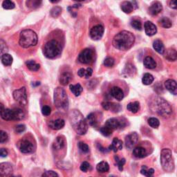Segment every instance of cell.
<instances>
[{
	"instance_id": "cell-1",
	"label": "cell",
	"mask_w": 177,
	"mask_h": 177,
	"mask_svg": "<svg viewBox=\"0 0 177 177\" xmlns=\"http://www.w3.org/2000/svg\"><path fill=\"white\" fill-rule=\"evenodd\" d=\"M135 36L133 33L127 30H123L115 35L113 40V46L121 50L131 49L134 44Z\"/></svg>"
},
{
	"instance_id": "cell-2",
	"label": "cell",
	"mask_w": 177,
	"mask_h": 177,
	"mask_svg": "<svg viewBox=\"0 0 177 177\" xmlns=\"http://www.w3.org/2000/svg\"><path fill=\"white\" fill-rule=\"evenodd\" d=\"M69 120L75 132L79 135H85L88 130V124L82 114L78 110H73L69 115Z\"/></svg>"
},
{
	"instance_id": "cell-3",
	"label": "cell",
	"mask_w": 177,
	"mask_h": 177,
	"mask_svg": "<svg viewBox=\"0 0 177 177\" xmlns=\"http://www.w3.org/2000/svg\"><path fill=\"white\" fill-rule=\"evenodd\" d=\"M38 38L35 31L30 29L22 30L19 35V44L23 48L35 46L38 44Z\"/></svg>"
},
{
	"instance_id": "cell-4",
	"label": "cell",
	"mask_w": 177,
	"mask_h": 177,
	"mask_svg": "<svg viewBox=\"0 0 177 177\" xmlns=\"http://www.w3.org/2000/svg\"><path fill=\"white\" fill-rule=\"evenodd\" d=\"M54 104L59 111L64 112L68 110L69 100L66 91L63 88L58 87L54 91Z\"/></svg>"
},
{
	"instance_id": "cell-5",
	"label": "cell",
	"mask_w": 177,
	"mask_h": 177,
	"mask_svg": "<svg viewBox=\"0 0 177 177\" xmlns=\"http://www.w3.org/2000/svg\"><path fill=\"white\" fill-rule=\"evenodd\" d=\"M154 109V111L163 118L169 117L172 112V109L167 101L163 98H155L151 105Z\"/></svg>"
},
{
	"instance_id": "cell-6",
	"label": "cell",
	"mask_w": 177,
	"mask_h": 177,
	"mask_svg": "<svg viewBox=\"0 0 177 177\" xmlns=\"http://www.w3.org/2000/svg\"><path fill=\"white\" fill-rule=\"evenodd\" d=\"M161 163L163 169L167 172H172L175 170V161L172 152L170 149H163L161 153Z\"/></svg>"
},
{
	"instance_id": "cell-7",
	"label": "cell",
	"mask_w": 177,
	"mask_h": 177,
	"mask_svg": "<svg viewBox=\"0 0 177 177\" xmlns=\"http://www.w3.org/2000/svg\"><path fill=\"white\" fill-rule=\"evenodd\" d=\"M43 52L47 58L53 59L57 58L62 53L60 44L55 40H50L45 44Z\"/></svg>"
},
{
	"instance_id": "cell-8",
	"label": "cell",
	"mask_w": 177,
	"mask_h": 177,
	"mask_svg": "<svg viewBox=\"0 0 177 177\" xmlns=\"http://www.w3.org/2000/svg\"><path fill=\"white\" fill-rule=\"evenodd\" d=\"M126 125H127V120L125 119H117L114 118L107 120L105 125V126L111 129L112 131L118 130V129L124 128Z\"/></svg>"
},
{
	"instance_id": "cell-9",
	"label": "cell",
	"mask_w": 177,
	"mask_h": 177,
	"mask_svg": "<svg viewBox=\"0 0 177 177\" xmlns=\"http://www.w3.org/2000/svg\"><path fill=\"white\" fill-rule=\"evenodd\" d=\"M14 99L22 106L27 105V94L26 89L25 87H22L19 89L15 90L13 93Z\"/></svg>"
},
{
	"instance_id": "cell-10",
	"label": "cell",
	"mask_w": 177,
	"mask_h": 177,
	"mask_svg": "<svg viewBox=\"0 0 177 177\" xmlns=\"http://www.w3.org/2000/svg\"><path fill=\"white\" fill-rule=\"evenodd\" d=\"M93 60H94V52L90 49H84L78 56V60L82 64H90Z\"/></svg>"
},
{
	"instance_id": "cell-11",
	"label": "cell",
	"mask_w": 177,
	"mask_h": 177,
	"mask_svg": "<svg viewBox=\"0 0 177 177\" xmlns=\"http://www.w3.org/2000/svg\"><path fill=\"white\" fill-rule=\"evenodd\" d=\"M105 29L103 25L98 24L90 30V37L94 40H99L102 38Z\"/></svg>"
},
{
	"instance_id": "cell-12",
	"label": "cell",
	"mask_w": 177,
	"mask_h": 177,
	"mask_svg": "<svg viewBox=\"0 0 177 177\" xmlns=\"http://www.w3.org/2000/svg\"><path fill=\"white\" fill-rule=\"evenodd\" d=\"M19 149L21 152L24 154L32 153L34 151L33 144L29 140L23 139L19 143Z\"/></svg>"
},
{
	"instance_id": "cell-13",
	"label": "cell",
	"mask_w": 177,
	"mask_h": 177,
	"mask_svg": "<svg viewBox=\"0 0 177 177\" xmlns=\"http://www.w3.org/2000/svg\"><path fill=\"white\" fill-rule=\"evenodd\" d=\"M138 140H139V135L136 132H132L125 138V145L126 147L130 149H132L135 145L136 144Z\"/></svg>"
},
{
	"instance_id": "cell-14",
	"label": "cell",
	"mask_w": 177,
	"mask_h": 177,
	"mask_svg": "<svg viewBox=\"0 0 177 177\" xmlns=\"http://www.w3.org/2000/svg\"><path fill=\"white\" fill-rule=\"evenodd\" d=\"M13 172V167L8 163H0V176H7L11 175Z\"/></svg>"
},
{
	"instance_id": "cell-15",
	"label": "cell",
	"mask_w": 177,
	"mask_h": 177,
	"mask_svg": "<svg viewBox=\"0 0 177 177\" xmlns=\"http://www.w3.org/2000/svg\"><path fill=\"white\" fill-rule=\"evenodd\" d=\"M145 31L146 35L148 36H153L156 34L157 28L155 24L150 21L146 22L145 23Z\"/></svg>"
},
{
	"instance_id": "cell-16",
	"label": "cell",
	"mask_w": 177,
	"mask_h": 177,
	"mask_svg": "<svg viewBox=\"0 0 177 177\" xmlns=\"http://www.w3.org/2000/svg\"><path fill=\"white\" fill-rule=\"evenodd\" d=\"M66 145V140L64 137L60 136L56 138L53 143V148L55 150H60L64 147Z\"/></svg>"
},
{
	"instance_id": "cell-17",
	"label": "cell",
	"mask_w": 177,
	"mask_h": 177,
	"mask_svg": "<svg viewBox=\"0 0 177 177\" xmlns=\"http://www.w3.org/2000/svg\"><path fill=\"white\" fill-rule=\"evenodd\" d=\"M165 87L167 91H169L173 95H176L177 94V86L176 82L174 80H167L165 82Z\"/></svg>"
},
{
	"instance_id": "cell-18",
	"label": "cell",
	"mask_w": 177,
	"mask_h": 177,
	"mask_svg": "<svg viewBox=\"0 0 177 177\" xmlns=\"http://www.w3.org/2000/svg\"><path fill=\"white\" fill-rule=\"evenodd\" d=\"M163 10V6L161 3L159 2H154L149 8V13L151 15H157L161 12Z\"/></svg>"
},
{
	"instance_id": "cell-19",
	"label": "cell",
	"mask_w": 177,
	"mask_h": 177,
	"mask_svg": "<svg viewBox=\"0 0 177 177\" xmlns=\"http://www.w3.org/2000/svg\"><path fill=\"white\" fill-rule=\"evenodd\" d=\"M111 95L115 99L119 101L122 100L123 98H124V93H123V90L119 87V86H114L111 89Z\"/></svg>"
},
{
	"instance_id": "cell-20",
	"label": "cell",
	"mask_w": 177,
	"mask_h": 177,
	"mask_svg": "<svg viewBox=\"0 0 177 177\" xmlns=\"http://www.w3.org/2000/svg\"><path fill=\"white\" fill-rule=\"evenodd\" d=\"M123 148V141L118 138H114L111 145L109 147V150H112L114 152H117L119 150H121Z\"/></svg>"
},
{
	"instance_id": "cell-21",
	"label": "cell",
	"mask_w": 177,
	"mask_h": 177,
	"mask_svg": "<svg viewBox=\"0 0 177 177\" xmlns=\"http://www.w3.org/2000/svg\"><path fill=\"white\" fill-rule=\"evenodd\" d=\"M64 125H65V122H64V120L61 119H59L55 120H52V121H50L49 123V127L54 130H61L62 128L64 127Z\"/></svg>"
},
{
	"instance_id": "cell-22",
	"label": "cell",
	"mask_w": 177,
	"mask_h": 177,
	"mask_svg": "<svg viewBox=\"0 0 177 177\" xmlns=\"http://www.w3.org/2000/svg\"><path fill=\"white\" fill-rule=\"evenodd\" d=\"M73 75L69 71H64L60 75V82L61 85L64 86L67 85L70 82V81L72 79Z\"/></svg>"
},
{
	"instance_id": "cell-23",
	"label": "cell",
	"mask_w": 177,
	"mask_h": 177,
	"mask_svg": "<svg viewBox=\"0 0 177 177\" xmlns=\"http://www.w3.org/2000/svg\"><path fill=\"white\" fill-rule=\"evenodd\" d=\"M0 115H1L2 119L6 121L13 120V110H11L10 109H4Z\"/></svg>"
},
{
	"instance_id": "cell-24",
	"label": "cell",
	"mask_w": 177,
	"mask_h": 177,
	"mask_svg": "<svg viewBox=\"0 0 177 177\" xmlns=\"http://www.w3.org/2000/svg\"><path fill=\"white\" fill-rule=\"evenodd\" d=\"M147 154V151L143 147H137L133 150V155L138 159L145 158Z\"/></svg>"
},
{
	"instance_id": "cell-25",
	"label": "cell",
	"mask_w": 177,
	"mask_h": 177,
	"mask_svg": "<svg viewBox=\"0 0 177 177\" xmlns=\"http://www.w3.org/2000/svg\"><path fill=\"white\" fill-rule=\"evenodd\" d=\"M143 64H144V66L146 68L149 69H153L156 67V62L150 56H147L145 58Z\"/></svg>"
},
{
	"instance_id": "cell-26",
	"label": "cell",
	"mask_w": 177,
	"mask_h": 177,
	"mask_svg": "<svg viewBox=\"0 0 177 177\" xmlns=\"http://www.w3.org/2000/svg\"><path fill=\"white\" fill-rule=\"evenodd\" d=\"M153 47L154 50H155L157 53H159V54H163L165 52L164 44L162 42V41L160 40H156L154 42Z\"/></svg>"
},
{
	"instance_id": "cell-27",
	"label": "cell",
	"mask_w": 177,
	"mask_h": 177,
	"mask_svg": "<svg viewBox=\"0 0 177 177\" xmlns=\"http://www.w3.org/2000/svg\"><path fill=\"white\" fill-rule=\"evenodd\" d=\"M120 8H121L123 12L129 14L132 12L134 10V6L130 2H123L121 5H120Z\"/></svg>"
},
{
	"instance_id": "cell-28",
	"label": "cell",
	"mask_w": 177,
	"mask_h": 177,
	"mask_svg": "<svg viewBox=\"0 0 177 177\" xmlns=\"http://www.w3.org/2000/svg\"><path fill=\"white\" fill-rule=\"evenodd\" d=\"M93 74V69L91 68L87 69H80L79 71H78V75H79L80 78H85L86 79L90 78L92 75Z\"/></svg>"
},
{
	"instance_id": "cell-29",
	"label": "cell",
	"mask_w": 177,
	"mask_h": 177,
	"mask_svg": "<svg viewBox=\"0 0 177 177\" xmlns=\"http://www.w3.org/2000/svg\"><path fill=\"white\" fill-rule=\"evenodd\" d=\"M86 120H87V122L89 124L92 126V127H97L98 125V120L97 116L94 113H91L89 114L86 118Z\"/></svg>"
},
{
	"instance_id": "cell-30",
	"label": "cell",
	"mask_w": 177,
	"mask_h": 177,
	"mask_svg": "<svg viewBox=\"0 0 177 177\" xmlns=\"http://www.w3.org/2000/svg\"><path fill=\"white\" fill-rule=\"evenodd\" d=\"M123 72H124V74H125L127 76H134L136 72V69L132 64H127L125 66V68Z\"/></svg>"
},
{
	"instance_id": "cell-31",
	"label": "cell",
	"mask_w": 177,
	"mask_h": 177,
	"mask_svg": "<svg viewBox=\"0 0 177 177\" xmlns=\"http://www.w3.org/2000/svg\"><path fill=\"white\" fill-rule=\"evenodd\" d=\"M96 170H98V172L100 173L107 172L109 170V165L105 161H101L97 165Z\"/></svg>"
},
{
	"instance_id": "cell-32",
	"label": "cell",
	"mask_w": 177,
	"mask_h": 177,
	"mask_svg": "<svg viewBox=\"0 0 177 177\" xmlns=\"http://www.w3.org/2000/svg\"><path fill=\"white\" fill-rule=\"evenodd\" d=\"M69 89L75 96H79L81 94V93L83 91V89L82 87V86L80 85V84H77V85H71L69 86Z\"/></svg>"
},
{
	"instance_id": "cell-33",
	"label": "cell",
	"mask_w": 177,
	"mask_h": 177,
	"mask_svg": "<svg viewBox=\"0 0 177 177\" xmlns=\"http://www.w3.org/2000/svg\"><path fill=\"white\" fill-rule=\"evenodd\" d=\"M2 62L6 66H10L13 63V57L10 54H8V53H5V54L3 55L1 57Z\"/></svg>"
},
{
	"instance_id": "cell-34",
	"label": "cell",
	"mask_w": 177,
	"mask_h": 177,
	"mask_svg": "<svg viewBox=\"0 0 177 177\" xmlns=\"http://www.w3.org/2000/svg\"><path fill=\"white\" fill-rule=\"evenodd\" d=\"M25 114L21 109L17 108L13 110V120H22L24 119Z\"/></svg>"
},
{
	"instance_id": "cell-35",
	"label": "cell",
	"mask_w": 177,
	"mask_h": 177,
	"mask_svg": "<svg viewBox=\"0 0 177 177\" xmlns=\"http://www.w3.org/2000/svg\"><path fill=\"white\" fill-rule=\"evenodd\" d=\"M127 109L129 111L131 112V113L136 114L140 109V103L139 102L129 103L127 106Z\"/></svg>"
},
{
	"instance_id": "cell-36",
	"label": "cell",
	"mask_w": 177,
	"mask_h": 177,
	"mask_svg": "<svg viewBox=\"0 0 177 177\" xmlns=\"http://www.w3.org/2000/svg\"><path fill=\"white\" fill-rule=\"evenodd\" d=\"M26 6L30 9H36L40 6L42 0H26Z\"/></svg>"
},
{
	"instance_id": "cell-37",
	"label": "cell",
	"mask_w": 177,
	"mask_h": 177,
	"mask_svg": "<svg viewBox=\"0 0 177 177\" xmlns=\"http://www.w3.org/2000/svg\"><path fill=\"white\" fill-rule=\"evenodd\" d=\"M26 66L28 67V69L31 71H38L40 68V64L36 63L34 60L26 61Z\"/></svg>"
},
{
	"instance_id": "cell-38",
	"label": "cell",
	"mask_w": 177,
	"mask_h": 177,
	"mask_svg": "<svg viewBox=\"0 0 177 177\" xmlns=\"http://www.w3.org/2000/svg\"><path fill=\"white\" fill-rule=\"evenodd\" d=\"M177 58V53L175 49H168L166 52L165 58L169 61H175Z\"/></svg>"
},
{
	"instance_id": "cell-39",
	"label": "cell",
	"mask_w": 177,
	"mask_h": 177,
	"mask_svg": "<svg viewBox=\"0 0 177 177\" xmlns=\"http://www.w3.org/2000/svg\"><path fill=\"white\" fill-rule=\"evenodd\" d=\"M159 23L160 25H161L162 27L165 28V29H170V28H171L172 26V21L168 18H166V17L161 18V20L159 21Z\"/></svg>"
},
{
	"instance_id": "cell-40",
	"label": "cell",
	"mask_w": 177,
	"mask_h": 177,
	"mask_svg": "<svg viewBox=\"0 0 177 177\" xmlns=\"http://www.w3.org/2000/svg\"><path fill=\"white\" fill-rule=\"evenodd\" d=\"M154 78L152 75L150 74H145L144 75H143L142 82L143 83V85H150L154 82Z\"/></svg>"
},
{
	"instance_id": "cell-41",
	"label": "cell",
	"mask_w": 177,
	"mask_h": 177,
	"mask_svg": "<svg viewBox=\"0 0 177 177\" xmlns=\"http://www.w3.org/2000/svg\"><path fill=\"white\" fill-rule=\"evenodd\" d=\"M140 173H141V175H144L145 176L150 177L154 175V170L152 169V168L149 169L146 165H143V166H142L141 170H140Z\"/></svg>"
},
{
	"instance_id": "cell-42",
	"label": "cell",
	"mask_w": 177,
	"mask_h": 177,
	"mask_svg": "<svg viewBox=\"0 0 177 177\" xmlns=\"http://www.w3.org/2000/svg\"><path fill=\"white\" fill-rule=\"evenodd\" d=\"M149 125L154 129H157L160 125V121L156 118H150L147 120Z\"/></svg>"
},
{
	"instance_id": "cell-43",
	"label": "cell",
	"mask_w": 177,
	"mask_h": 177,
	"mask_svg": "<svg viewBox=\"0 0 177 177\" xmlns=\"http://www.w3.org/2000/svg\"><path fill=\"white\" fill-rule=\"evenodd\" d=\"M15 4L10 0H4L2 3V7L4 8V9L6 10H10L13 9L15 8Z\"/></svg>"
},
{
	"instance_id": "cell-44",
	"label": "cell",
	"mask_w": 177,
	"mask_h": 177,
	"mask_svg": "<svg viewBox=\"0 0 177 177\" xmlns=\"http://www.w3.org/2000/svg\"><path fill=\"white\" fill-rule=\"evenodd\" d=\"M109 110L114 112V113H118V112H119L121 110V106H120V105H119V104L111 103Z\"/></svg>"
},
{
	"instance_id": "cell-45",
	"label": "cell",
	"mask_w": 177,
	"mask_h": 177,
	"mask_svg": "<svg viewBox=\"0 0 177 177\" xmlns=\"http://www.w3.org/2000/svg\"><path fill=\"white\" fill-rule=\"evenodd\" d=\"M61 13L62 8L59 6H55L51 10H50V15H51L53 18H58V16H60Z\"/></svg>"
},
{
	"instance_id": "cell-46",
	"label": "cell",
	"mask_w": 177,
	"mask_h": 177,
	"mask_svg": "<svg viewBox=\"0 0 177 177\" xmlns=\"http://www.w3.org/2000/svg\"><path fill=\"white\" fill-rule=\"evenodd\" d=\"M113 131H112L111 129L106 127V126H104V127H102L100 129V132L104 136H109Z\"/></svg>"
},
{
	"instance_id": "cell-47",
	"label": "cell",
	"mask_w": 177,
	"mask_h": 177,
	"mask_svg": "<svg viewBox=\"0 0 177 177\" xmlns=\"http://www.w3.org/2000/svg\"><path fill=\"white\" fill-rule=\"evenodd\" d=\"M114 159L116 160V162L117 163V165L118 167H119V170L120 171H123V166L125 164V159H119V156H115Z\"/></svg>"
},
{
	"instance_id": "cell-48",
	"label": "cell",
	"mask_w": 177,
	"mask_h": 177,
	"mask_svg": "<svg viewBox=\"0 0 177 177\" xmlns=\"http://www.w3.org/2000/svg\"><path fill=\"white\" fill-rule=\"evenodd\" d=\"M8 50V48L6 46L5 42L3 40H0V57L6 53V51Z\"/></svg>"
},
{
	"instance_id": "cell-49",
	"label": "cell",
	"mask_w": 177,
	"mask_h": 177,
	"mask_svg": "<svg viewBox=\"0 0 177 177\" xmlns=\"http://www.w3.org/2000/svg\"><path fill=\"white\" fill-rule=\"evenodd\" d=\"M78 147L80 150V151L83 153H88L89 151V147L87 144H86L85 143L80 142L78 143Z\"/></svg>"
},
{
	"instance_id": "cell-50",
	"label": "cell",
	"mask_w": 177,
	"mask_h": 177,
	"mask_svg": "<svg viewBox=\"0 0 177 177\" xmlns=\"http://www.w3.org/2000/svg\"><path fill=\"white\" fill-rule=\"evenodd\" d=\"M115 60L113 58L108 57L104 60V65L107 67H112L114 65Z\"/></svg>"
},
{
	"instance_id": "cell-51",
	"label": "cell",
	"mask_w": 177,
	"mask_h": 177,
	"mask_svg": "<svg viewBox=\"0 0 177 177\" xmlns=\"http://www.w3.org/2000/svg\"><path fill=\"white\" fill-rule=\"evenodd\" d=\"M131 25L136 30H140L142 29V24L139 20H133L131 22Z\"/></svg>"
},
{
	"instance_id": "cell-52",
	"label": "cell",
	"mask_w": 177,
	"mask_h": 177,
	"mask_svg": "<svg viewBox=\"0 0 177 177\" xmlns=\"http://www.w3.org/2000/svg\"><path fill=\"white\" fill-rule=\"evenodd\" d=\"M8 139V135L4 131L0 130V143H6Z\"/></svg>"
},
{
	"instance_id": "cell-53",
	"label": "cell",
	"mask_w": 177,
	"mask_h": 177,
	"mask_svg": "<svg viewBox=\"0 0 177 177\" xmlns=\"http://www.w3.org/2000/svg\"><path fill=\"white\" fill-rule=\"evenodd\" d=\"M90 168H91V165H90L89 163L86 161L83 162L80 167V170L83 172H86L90 169Z\"/></svg>"
},
{
	"instance_id": "cell-54",
	"label": "cell",
	"mask_w": 177,
	"mask_h": 177,
	"mask_svg": "<svg viewBox=\"0 0 177 177\" xmlns=\"http://www.w3.org/2000/svg\"><path fill=\"white\" fill-rule=\"evenodd\" d=\"M42 114L45 116H49L50 113H51V108H50L49 106L47 105L44 106L42 107Z\"/></svg>"
},
{
	"instance_id": "cell-55",
	"label": "cell",
	"mask_w": 177,
	"mask_h": 177,
	"mask_svg": "<svg viewBox=\"0 0 177 177\" xmlns=\"http://www.w3.org/2000/svg\"><path fill=\"white\" fill-rule=\"evenodd\" d=\"M26 130V126L24 125H18L15 127V130L18 134H21Z\"/></svg>"
},
{
	"instance_id": "cell-56",
	"label": "cell",
	"mask_w": 177,
	"mask_h": 177,
	"mask_svg": "<svg viewBox=\"0 0 177 177\" xmlns=\"http://www.w3.org/2000/svg\"><path fill=\"white\" fill-rule=\"evenodd\" d=\"M42 176H46V177L58 176V175L56 172H53V171L50 170V171H46V172H45L42 175Z\"/></svg>"
},
{
	"instance_id": "cell-57",
	"label": "cell",
	"mask_w": 177,
	"mask_h": 177,
	"mask_svg": "<svg viewBox=\"0 0 177 177\" xmlns=\"http://www.w3.org/2000/svg\"><path fill=\"white\" fill-rule=\"evenodd\" d=\"M8 155V151L4 148H1L0 149V157H2V158H4V157H6Z\"/></svg>"
},
{
	"instance_id": "cell-58",
	"label": "cell",
	"mask_w": 177,
	"mask_h": 177,
	"mask_svg": "<svg viewBox=\"0 0 177 177\" xmlns=\"http://www.w3.org/2000/svg\"><path fill=\"white\" fill-rule=\"evenodd\" d=\"M176 2H177V0H172V1H171L170 3V7L173 8V9H176V8H177Z\"/></svg>"
},
{
	"instance_id": "cell-59",
	"label": "cell",
	"mask_w": 177,
	"mask_h": 177,
	"mask_svg": "<svg viewBox=\"0 0 177 177\" xmlns=\"http://www.w3.org/2000/svg\"><path fill=\"white\" fill-rule=\"evenodd\" d=\"M98 149H99V150L100 151H103V152H104V153H106V152H107V151H108V150H107V149L103 147L100 145H98Z\"/></svg>"
},
{
	"instance_id": "cell-60",
	"label": "cell",
	"mask_w": 177,
	"mask_h": 177,
	"mask_svg": "<svg viewBox=\"0 0 177 177\" xmlns=\"http://www.w3.org/2000/svg\"><path fill=\"white\" fill-rule=\"evenodd\" d=\"M4 105H3L2 103H0V114H1V112H2L3 110H4Z\"/></svg>"
},
{
	"instance_id": "cell-61",
	"label": "cell",
	"mask_w": 177,
	"mask_h": 177,
	"mask_svg": "<svg viewBox=\"0 0 177 177\" xmlns=\"http://www.w3.org/2000/svg\"><path fill=\"white\" fill-rule=\"evenodd\" d=\"M49 1L51 3H53V4H55V3H58L59 1H60V0H49Z\"/></svg>"
},
{
	"instance_id": "cell-62",
	"label": "cell",
	"mask_w": 177,
	"mask_h": 177,
	"mask_svg": "<svg viewBox=\"0 0 177 177\" xmlns=\"http://www.w3.org/2000/svg\"><path fill=\"white\" fill-rule=\"evenodd\" d=\"M75 2H83L85 1V0H74Z\"/></svg>"
}]
</instances>
